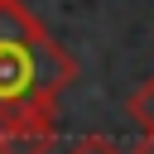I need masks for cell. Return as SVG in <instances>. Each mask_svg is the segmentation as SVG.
Instances as JSON below:
<instances>
[{"mask_svg":"<svg viewBox=\"0 0 154 154\" xmlns=\"http://www.w3.org/2000/svg\"><path fill=\"white\" fill-rule=\"evenodd\" d=\"M77 82V58L24 0H0V120L19 135H53L58 96Z\"/></svg>","mask_w":154,"mask_h":154,"instance_id":"6da1fadb","label":"cell"},{"mask_svg":"<svg viewBox=\"0 0 154 154\" xmlns=\"http://www.w3.org/2000/svg\"><path fill=\"white\" fill-rule=\"evenodd\" d=\"M125 116H130V120H135L144 135L154 130V77H144V82H140V87L125 96Z\"/></svg>","mask_w":154,"mask_h":154,"instance_id":"7a4b0ae2","label":"cell"},{"mask_svg":"<svg viewBox=\"0 0 154 154\" xmlns=\"http://www.w3.org/2000/svg\"><path fill=\"white\" fill-rule=\"evenodd\" d=\"M53 135H5L0 140V154H43Z\"/></svg>","mask_w":154,"mask_h":154,"instance_id":"3957f363","label":"cell"},{"mask_svg":"<svg viewBox=\"0 0 154 154\" xmlns=\"http://www.w3.org/2000/svg\"><path fill=\"white\" fill-rule=\"evenodd\" d=\"M63 154H125L116 140H106V135H82L77 144H67Z\"/></svg>","mask_w":154,"mask_h":154,"instance_id":"277c9868","label":"cell"},{"mask_svg":"<svg viewBox=\"0 0 154 154\" xmlns=\"http://www.w3.org/2000/svg\"><path fill=\"white\" fill-rule=\"evenodd\" d=\"M135 154H154V130H149V135H144V140L135 144Z\"/></svg>","mask_w":154,"mask_h":154,"instance_id":"5b68a950","label":"cell"}]
</instances>
